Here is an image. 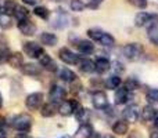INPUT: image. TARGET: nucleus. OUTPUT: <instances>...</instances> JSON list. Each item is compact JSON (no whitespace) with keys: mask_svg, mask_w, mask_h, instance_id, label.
Here are the masks:
<instances>
[{"mask_svg":"<svg viewBox=\"0 0 158 138\" xmlns=\"http://www.w3.org/2000/svg\"><path fill=\"white\" fill-rule=\"evenodd\" d=\"M122 53L129 61H137L142 58L143 53H144V49H143V46L139 43H128L123 46Z\"/></svg>","mask_w":158,"mask_h":138,"instance_id":"f257e3e1","label":"nucleus"},{"mask_svg":"<svg viewBox=\"0 0 158 138\" xmlns=\"http://www.w3.org/2000/svg\"><path fill=\"white\" fill-rule=\"evenodd\" d=\"M32 126V117L27 113H19L17 116L13 117V127L15 130L21 131V133H25L28 131Z\"/></svg>","mask_w":158,"mask_h":138,"instance_id":"f03ea898","label":"nucleus"},{"mask_svg":"<svg viewBox=\"0 0 158 138\" xmlns=\"http://www.w3.org/2000/svg\"><path fill=\"white\" fill-rule=\"evenodd\" d=\"M140 111H142V109H140L139 105H136V104L126 106L122 112L123 120H125V122H129V123H136L140 117Z\"/></svg>","mask_w":158,"mask_h":138,"instance_id":"7ed1b4c3","label":"nucleus"},{"mask_svg":"<svg viewBox=\"0 0 158 138\" xmlns=\"http://www.w3.org/2000/svg\"><path fill=\"white\" fill-rule=\"evenodd\" d=\"M24 53L29 58H40L42 55L44 54L42 46L35 43V41H27V43L24 44Z\"/></svg>","mask_w":158,"mask_h":138,"instance_id":"20e7f679","label":"nucleus"},{"mask_svg":"<svg viewBox=\"0 0 158 138\" xmlns=\"http://www.w3.org/2000/svg\"><path fill=\"white\" fill-rule=\"evenodd\" d=\"M65 95H67V91L64 87L58 86V84H53L52 89H50V93H49V97H50V101L53 104H60L65 100Z\"/></svg>","mask_w":158,"mask_h":138,"instance_id":"39448f33","label":"nucleus"},{"mask_svg":"<svg viewBox=\"0 0 158 138\" xmlns=\"http://www.w3.org/2000/svg\"><path fill=\"white\" fill-rule=\"evenodd\" d=\"M42 102H43V94H42V93H32V94H29L27 97V100H25V105H27V108L31 109V111L39 109Z\"/></svg>","mask_w":158,"mask_h":138,"instance_id":"423d86ee","label":"nucleus"},{"mask_svg":"<svg viewBox=\"0 0 158 138\" xmlns=\"http://www.w3.org/2000/svg\"><path fill=\"white\" fill-rule=\"evenodd\" d=\"M78 106H79V104L75 100L63 101V102L60 104V106H58V112H60V115H63V116H71L72 113H75Z\"/></svg>","mask_w":158,"mask_h":138,"instance_id":"0eeeda50","label":"nucleus"},{"mask_svg":"<svg viewBox=\"0 0 158 138\" xmlns=\"http://www.w3.org/2000/svg\"><path fill=\"white\" fill-rule=\"evenodd\" d=\"M68 24H69V17L63 10L57 11V14L54 15V18L52 21V26L56 28V29H64L65 26H68Z\"/></svg>","mask_w":158,"mask_h":138,"instance_id":"6e6552de","label":"nucleus"},{"mask_svg":"<svg viewBox=\"0 0 158 138\" xmlns=\"http://www.w3.org/2000/svg\"><path fill=\"white\" fill-rule=\"evenodd\" d=\"M58 57L63 62L68 64V65H75V64H79V61H81L78 55L75 53H72L69 49H61L58 51Z\"/></svg>","mask_w":158,"mask_h":138,"instance_id":"1a4fd4ad","label":"nucleus"},{"mask_svg":"<svg viewBox=\"0 0 158 138\" xmlns=\"http://www.w3.org/2000/svg\"><path fill=\"white\" fill-rule=\"evenodd\" d=\"M92 102L96 109H107L108 108V100L104 91H96L92 95Z\"/></svg>","mask_w":158,"mask_h":138,"instance_id":"9d476101","label":"nucleus"},{"mask_svg":"<svg viewBox=\"0 0 158 138\" xmlns=\"http://www.w3.org/2000/svg\"><path fill=\"white\" fill-rule=\"evenodd\" d=\"M157 18V15H153V14H148L146 11H140V13L136 14L135 17V25L136 26H146L148 24H153V21Z\"/></svg>","mask_w":158,"mask_h":138,"instance_id":"9b49d317","label":"nucleus"},{"mask_svg":"<svg viewBox=\"0 0 158 138\" xmlns=\"http://www.w3.org/2000/svg\"><path fill=\"white\" fill-rule=\"evenodd\" d=\"M18 29L21 30L22 35L25 36H33L36 33V25L29 19H24V21L18 22Z\"/></svg>","mask_w":158,"mask_h":138,"instance_id":"f8f14e48","label":"nucleus"},{"mask_svg":"<svg viewBox=\"0 0 158 138\" xmlns=\"http://www.w3.org/2000/svg\"><path fill=\"white\" fill-rule=\"evenodd\" d=\"M132 98V93L129 90H126L125 87H119L115 91V104L118 105H122V104H126L129 100Z\"/></svg>","mask_w":158,"mask_h":138,"instance_id":"ddd939ff","label":"nucleus"},{"mask_svg":"<svg viewBox=\"0 0 158 138\" xmlns=\"http://www.w3.org/2000/svg\"><path fill=\"white\" fill-rule=\"evenodd\" d=\"M39 64H40V66H43L44 69L50 70V72L57 70V64H56L54 60H53L50 55H47V54H43L40 58H39Z\"/></svg>","mask_w":158,"mask_h":138,"instance_id":"4468645a","label":"nucleus"},{"mask_svg":"<svg viewBox=\"0 0 158 138\" xmlns=\"http://www.w3.org/2000/svg\"><path fill=\"white\" fill-rule=\"evenodd\" d=\"M140 116L144 122H151L153 119L157 117V109L153 105H146L144 108L140 111Z\"/></svg>","mask_w":158,"mask_h":138,"instance_id":"2eb2a0df","label":"nucleus"},{"mask_svg":"<svg viewBox=\"0 0 158 138\" xmlns=\"http://www.w3.org/2000/svg\"><path fill=\"white\" fill-rule=\"evenodd\" d=\"M93 137V127L87 123L82 124L75 133V138H92Z\"/></svg>","mask_w":158,"mask_h":138,"instance_id":"dca6fc26","label":"nucleus"},{"mask_svg":"<svg viewBox=\"0 0 158 138\" xmlns=\"http://www.w3.org/2000/svg\"><path fill=\"white\" fill-rule=\"evenodd\" d=\"M58 41L57 36L54 33H49V32H43L40 35V43L44 44V46H49V47H53L56 46Z\"/></svg>","mask_w":158,"mask_h":138,"instance_id":"f3484780","label":"nucleus"},{"mask_svg":"<svg viewBox=\"0 0 158 138\" xmlns=\"http://www.w3.org/2000/svg\"><path fill=\"white\" fill-rule=\"evenodd\" d=\"M77 47H78L79 53L86 54V55L92 54V53L94 51V44H93L92 41H89V40H79L78 44H77Z\"/></svg>","mask_w":158,"mask_h":138,"instance_id":"a211bd4d","label":"nucleus"},{"mask_svg":"<svg viewBox=\"0 0 158 138\" xmlns=\"http://www.w3.org/2000/svg\"><path fill=\"white\" fill-rule=\"evenodd\" d=\"M147 36L148 40L154 44H158V19L156 18V21H153V24L148 26L147 29Z\"/></svg>","mask_w":158,"mask_h":138,"instance_id":"6ab92c4d","label":"nucleus"},{"mask_svg":"<svg viewBox=\"0 0 158 138\" xmlns=\"http://www.w3.org/2000/svg\"><path fill=\"white\" fill-rule=\"evenodd\" d=\"M57 111H58L57 105L53 104V102H49V104H44V105L42 106L40 115L43 117H52V116H54V115L57 113Z\"/></svg>","mask_w":158,"mask_h":138,"instance_id":"aec40b11","label":"nucleus"},{"mask_svg":"<svg viewBox=\"0 0 158 138\" xmlns=\"http://www.w3.org/2000/svg\"><path fill=\"white\" fill-rule=\"evenodd\" d=\"M94 65H96V70H97L98 73H104L108 69H111V64H110V61L107 60V58H103V57L97 58L96 62H94Z\"/></svg>","mask_w":158,"mask_h":138,"instance_id":"412c9836","label":"nucleus"},{"mask_svg":"<svg viewBox=\"0 0 158 138\" xmlns=\"http://www.w3.org/2000/svg\"><path fill=\"white\" fill-rule=\"evenodd\" d=\"M128 123L125 122V120H118V122L114 123V126H112V131H114L115 134H118V136H125L126 133H128Z\"/></svg>","mask_w":158,"mask_h":138,"instance_id":"4be33fe9","label":"nucleus"},{"mask_svg":"<svg viewBox=\"0 0 158 138\" xmlns=\"http://www.w3.org/2000/svg\"><path fill=\"white\" fill-rule=\"evenodd\" d=\"M8 64H10L13 68H21L24 65V57H22L21 53H13L8 58Z\"/></svg>","mask_w":158,"mask_h":138,"instance_id":"5701e85b","label":"nucleus"},{"mask_svg":"<svg viewBox=\"0 0 158 138\" xmlns=\"http://www.w3.org/2000/svg\"><path fill=\"white\" fill-rule=\"evenodd\" d=\"M58 76H60L61 80L68 81V83H72V81L77 80V75H75V73L72 72L71 69H68V68H63V69H61L60 72H58Z\"/></svg>","mask_w":158,"mask_h":138,"instance_id":"b1692460","label":"nucleus"},{"mask_svg":"<svg viewBox=\"0 0 158 138\" xmlns=\"http://www.w3.org/2000/svg\"><path fill=\"white\" fill-rule=\"evenodd\" d=\"M22 72L28 76H38L40 75V68L36 64H24L22 65Z\"/></svg>","mask_w":158,"mask_h":138,"instance_id":"393cba45","label":"nucleus"},{"mask_svg":"<svg viewBox=\"0 0 158 138\" xmlns=\"http://www.w3.org/2000/svg\"><path fill=\"white\" fill-rule=\"evenodd\" d=\"M79 69L83 73H92L96 70V65L90 60H82V61H79Z\"/></svg>","mask_w":158,"mask_h":138,"instance_id":"a878e982","label":"nucleus"},{"mask_svg":"<svg viewBox=\"0 0 158 138\" xmlns=\"http://www.w3.org/2000/svg\"><path fill=\"white\" fill-rule=\"evenodd\" d=\"M121 77L118 75H112V76H110L108 79L106 80V86H107V89H110V90H115V89H119L121 87Z\"/></svg>","mask_w":158,"mask_h":138,"instance_id":"bb28decb","label":"nucleus"},{"mask_svg":"<svg viewBox=\"0 0 158 138\" xmlns=\"http://www.w3.org/2000/svg\"><path fill=\"white\" fill-rule=\"evenodd\" d=\"M89 116H90L89 111H87V109H85V108H82L81 105H79L78 109L75 111V117H77V119L82 123V124H85V123L89 120Z\"/></svg>","mask_w":158,"mask_h":138,"instance_id":"cd10ccee","label":"nucleus"},{"mask_svg":"<svg viewBox=\"0 0 158 138\" xmlns=\"http://www.w3.org/2000/svg\"><path fill=\"white\" fill-rule=\"evenodd\" d=\"M98 43H100L101 46H104V47H112L115 44V39H114V36L112 35L104 32L103 36L100 37V40H98Z\"/></svg>","mask_w":158,"mask_h":138,"instance_id":"c85d7f7f","label":"nucleus"},{"mask_svg":"<svg viewBox=\"0 0 158 138\" xmlns=\"http://www.w3.org/2000/svg\"><path fill=\"white\" fill-rule=\"evenodd\" d=\"M28 15H29L28 8L22 7V6H17L15 11H14V17L18 19V22L19 21H24V19H28Z\"/></svg>","mask_w":158,"mask_h":138,"instance_id":"c756f323","label":"nucleus"},{"mask_svg":"<svg viewBox=\"0 0 158 138\" xmlns=\"http://www.w3.org/2000/svg\"><path fill=\"white\" fill-rule=\"evenodd\" d=\"M33 13H35L36 17H39V18H42V19H47L50 17V11L47 10L46 7H43V6L36 7L35 10H33Z\"/></svg>","mask_w":158,"mask_h":138,"instance_id":"7c9ffc66","label":"nucleus"},{"mask_svg":"<svg viewBox=\"0 0 158 138\" xmlns=\"http://www.w3.org/2000/svg\"><path fill=\"white\" fill-rule=\"evenodd\" d=\"M103 30L101 29H98V28H92V29H89L87 30V36H89L92 40H94V41H98L100 40V37L103 36Z\"/></svg>","mask_w":158,"mask_h":138,"instance_id":"2f4dec72","label":"nucleus"},{"mask_svg":"<svg viewBox=\"0 0 158 138\" xmlns=\"http://www.w3.org/2000/svg\"><path fill=\"white\" fill-rule=\"evenodd\" d=\"M146 100L151 104H157L158 102V89H150L146 94Z\"/></svg>","mask_w":158,"mask_h":138,"instance_id":"473e14b6","label":"nucleus"},{"mask_svg":"<svg viewBox=\"0 0 158 138\" xmlns=\"http://www.w3.org/2000/svg\"><path fill=\"white\" fill-rule=\"evenodd\" d=\"M11 25H13L11 17L7 15V14H0V26L3 29H8V28H11Z\"/></svg>","mask_w":158,"mask_h":138,"instance_id":"72a5a7b5","label":"nucleus"},{"mask_svg":"<svg viewBox=\"0 0 158 138\" xmlns=\"http://www.w3.org/2000/svg\"><path fill=\"white\" fill-rule=\"evenodd\" d=\"M15 8H17L15 2H13V0H6V2H4V6H3V10L6 11V14H7V15H10V14H14Z\"/></svg>","mask_w":158,"mask_h":138,"instance_id":"f704fd0d","label":"nucleus"},{"mask_svg":"<svg viewBox=\"0 0 158 138\" xmlns=\"http://www.w3.org/2000/svg\"><path fill=\"white\" fill-rule=\"evenodd\" d=\"M139 86H140L139 81H137L135 77H131V79H128V80L125 81V86L123 87H125L126 90H129V91H135V90L139 89Z\"/></svg>","mask_w":158,"mask_h":138,"instance_id":"c9c22d12","label":"nucleus"},{"mask_svg":"<svg viewBox=\"0 0 158 138\" xmlns=\"http://www.w3.org/2000/svg\"><path fill=\"white\" fill-rule=\"evenodd\" d=\"M10 51H8L7 47H0V65L4 62H8V58H10Z\"/></svg>","mask_w":158,"mask_h":138,"instance_id":"e433bc0d","label":"nucleus"},{"mask_svg":"<svg viewBox=\"0 0 158 138\" xmlns=\"http://www.w3.org/2000/svg\"><path fill=\"white\" fill-rule=\"evenodd\" d=\"M69 7H71L72 11H77V13H79V11H82L85 8V4L81 2V0H71Z\"/></svg>","mask_w":158,"mask_h":138,"instance_id":"4c0bfd02","label":"nucleus"},{"mask_svg":"<svg viewBox=\"0 0 158 138\" xmlns=\"http://www.w3.org/2000/svg\"><path fill=\"white\" fill-rule=\"evenodd\" d=\"M129 3L137 8H142V10L147 7V0H129Z\"/></svg>","mask_w":158,"mask_h":138,"instance_id":"58836bf2","label":"nucleus"},{"mask_svg":"<svg viewBox=\"0 0 158 138\" xmlns=\"http://www.w3.org/2000/svg\"><path fill=\"white\" fill-rule=\"evenodd\" d=\"M111 69L114 70L115 73H122L123 70H125V68H123V65H122V62H119V61H114V62H112Z\"/></svg>","mask_w":158,"mask_h":138,"instance_id":"ea45409f","label":"nucleus"},{"mask_svg":"<svg viewBox=\"0 0 158 138\" xmlns=\"http://www.w3.org/2000/svg\"><path fill=\"white\" fill-rule=\"evenodd\" d=\"M128 138H143V137H142V134H140L139 131H132V133L129 134Z\"/></svg>","mask_w":158,"mask_h":138,"instance_id":"a19ab883","label":"nucleus"},{"mask_svg":"<svg viewBox=\"0 0 158 138\" xmlns=\"http://www.w3.org/2000/svg\"><path fill=\"white\" fill-rule=\"evenodd\" d=\"M22 2L25 3V4H29V6H35V4H38L40 0H22Z\"/></svg>","mask_w":158,"mask_h":138,"instance_id":"79ce46f5","label":"nucleus"},{"mask_svg":"<svg viewBox=\"0 0 158 138\" xmlns=\"http://www.w3.org/2000/svg\"><path fill=\"white\" fill-rule=\"evenodd\" d=\"M4 126H6V120L3 119L2 116H0V131H2L3 128H4Z\"/></svg>","mask_w":158,"mask_h":138,"instance_id":"37998d69","label":"nucleus"},{"mask_svg":"<svg viewBox=\"0 0 158 138\" xmlns=\"http://www.w3.org/2000/svg\"><path fill=\"white\" fill-rule=\"evenodd\" d=\"M14 138H31V137L27 136V134H22V133H21V134H17V136L14 137Z\"/></svg>","mask_w":158,"mask_h":138,"instance_id":"c03bdc74","label":"nucleus"},{"mask_svg":"<svg viewBox=\"0 0 158 138\" xmlns=\"http://www.w3.org/2000/svg\"><path fill=\"white\" fill-rule=\"evenodd\" d=\"M150 138H158V131H154V133L150 134Z\"/></svg>","mask_w":158,"mask_h":138,"instance_id":"a18cd8bd","label":"nucleus"},{"mask_svg":"<svg viewBox=\"0 0 158 138\" xmlns=\"http://www.w3.org/2000/svg\"><path fill=\"white\" fill-rule=\"evenodd\" d=\"M154 126L157 127V130H158V115H157V117L154 119Z\"/></svg>","mask_w":158,"mask_h":138,"instance_id":"49530a36","label":"nucleus"},{"mask_svg":"<svg viewBox=\"0 0 158 138\" xmlns=\"http://www.w3.org/2000/svg\"><path fill=\"white\" fill-rule=\"evenodd\" d=\"M101 138H114V137H112V136H110V134H106V136H103Z\"/></svg>","mask_w":158,"mask_h":138,"instance_id":"de8ad7c7","label":"nucleus"},{"mask_svg":"<svg viewBox=\"0 0 158 138\" xmlns=\"http://www.w3.org/2000/svg\"><path fill=\"white\" fill-rule=\"evenodd\" d=\"M2 105H3V100H2V95H0V108H2Z\"/></svg>","mask_w":158,"mask_h":138,"instance_id":"09e8293b","label":"nucleus"},{"mask_svg":"<svg viewBox=\"0 0 158 138\" xmlns=\"http://www.w3.org/2000/svg\"><path fill=\"white\" fill-rule=\"evenodd\" d=\"M52 2H63V0H52Z\"/></svg>","mask_w":158,"mask_h":138,"instance_id":"8fccbe9b","label":"nucleus"},{"mask_svg":"<svg viewBox=\"0 0 158 138\" xmlns=\"http://www.w3.org/2000/svg\"><path fill=\"white\" fill-rule=\"evenodd\" d=\"M63 138H69V137H67V136H65V137H63Z\"/></svg>","mask_w":158,"mask_h":138,"instance_id":"3c124183","label":"nucleus"},{"mask_svg":"<svg viewBox=\"0 0 158 138\" xmlns=\"http://www.w3.org/2000/svg\"><path fill=\"white\" fill-rule=\"evenodd\" d=\"M0 11H2V6H0Z\"/></svg>","mask_w":158,"mask_h":138,"instance_id":"603ef678","label":"nucleus"}]
</instances>
